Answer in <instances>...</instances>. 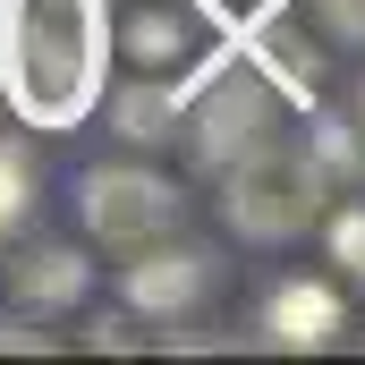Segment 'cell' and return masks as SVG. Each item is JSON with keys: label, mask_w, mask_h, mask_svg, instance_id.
Returning a JSON list of instances; mask_svg holds the SVG:
<instances>
[{"label": "cell", "mask_w": 365, "mask_h": 365, "mask_svg": "<svg viewBox=\"0 0 365 365\" xmlns=\"http://www.w3.org/2000/svg\"><path fill=\"white\" fill-rule=\"evenodd\" d=\"M314 204H323V170L297 162V153L255 145V153L230 162V195H221V212H230L238 238H297V230L314 221Z\"/></svg>", "instance_id": "cell-2"}, {"label": "cell", "mask_w": 365, "mask_h": 365, "mask_svg": "<svg viewBox=\"0 0 365 365\" xmlns=\"http://www.w3.org/2000/svg\"><path fill=\"white\" fill-rule=\"evenodd\" d=\"M264 128H272V93L255 86V77H230V86L204 93V110H195V153L221 170V162L255 153V145H264Z\"/></svg>", "instance_id": "cell-4"}, {"label": "cell", "mask_w": 365, "mask_h": 365, "mask_svg": "<svg viewBox=\"0 0 365 365\" xmlns=\"http://www.w3.org/2000/svg\"><path fill=\"white\" fill-rule=\"evenodd\" d=\"M26 212V145H0V230Z\"/></svg>", "instance_id": "cell-11"}, {"label": "cell", "mask_w": 365, "mask_h": 365, "mask_svg": "<svg viewBox=\"0 0 365 365\" xmlns=\"http://www.w3.org/2000/svg\"><path fill=\"white\" fill-rule=\"evenodd\" d=\"M357 119H365V93H357Z\"/></svg>", "instance_id": "cell-14"}, {"label": "cell", "mask_w": 365, "mask_h": 365, "mask_svg": "<svg viewBox=\"0 0 365 365\" xmlns=\"http://www.w3.org/2000/svg\"><path fill=\"white\" fill-rule=\"evenodd\" d=\"M162 119H170V93H153V86H136V93H119V136H162Z\"/></svg>", "instance_id": "cell-9"}, {"label": "cell", "mask_w": 365, "mask_h": 365, "mask_svg": "<svg viewBox=\"0 0 365 365\" xmlns=\"http://www.w3.org/2000/svg\"><path fill=\"white\" fill-rule=\"evenodd\" d=\"M128 297H136L145 314H179V306H195V297H204V255L170 247V255L128 264Z\"/></svg>", "instance_id": "cell-6"}, {"label": "cell", "mask_w": 365, "mask_h": 365, "mask_svg": "<svg viewBox=\"0 0 365 365\" xmlns=\"http://www.w3.org/2000/svg\"><path fill=\"white\" fill-rule=\"evenodd\" d=\"M264 331H272V349H323L340 331V297L323 280H289V289H272V306H264Z\"/></svg>", "instance_id": "cell-5"}, {"label": "cell", "mask_w": 365, "mask_h": 365, "mask_svg": "<svg viewBox=\"0 0 365 365\" xmlns=\"http://www.w3.org/2000/svg\"><path fill=\"white\" fill-rule=\"evenodd\" d=\"M110 77V0H0V93L26 128H77Z\"/></svg>", "instance_id": "cell-1"}, {"label": "cell", "mask_w": 365, "mask_h": 365, "mask_svg": "<svg viewBox=\"0 0 365 365\" xmlns=\"http://www.w3.org/2000/svg\"><path fill=\"white\" fill-rule=\"evenodd\" d=\"M331 255H340V272H349V280H365V204L331 221Z\"/></svg>", "instance_id": "cell-10"}, {"label": "cell", "mask_w": 365, "mask_h": 365, "mask_svg": "<svg viewBox=\"0 0 365 365\" xmlns=\"http://www.w3.org/2000/svg\"><path fill=\"white\" fill-rule=\"evenodd\" d=\"M128 51H136V60H179V51H187V26L162 17V9H145V17L128 26Z\"/></svg>", "instance_id": "cell-8"}, {"label": "cell", "mask_w": 365, "mask_h": 365, "mask_svg": "<svg viewBox=\"0 0 365 365\" xmlns=\"http://www.w3.org/2000/svg\"><path fill=\"white\" fill-rule=\"evenodd\" d=\"M9 289H17L26 314H51V306H77V297H86V264H77L68 247H43V255H26V264L9 272Z\"/></svg>", "instance_id": "cell-7"}, {"label": "cell", "mask_w": 365, "mask_h": 365, "mask_svg": "<svg viewBox=\"0 0 365 365\" xmlns=\"http://www.w3.org/2000/svg\"><path fill=\"white\" fill-rule=\"evenodd\" d=\"M323 17H331V34L365 43V0H323Z\"/></svg>", "instance_id": "cell-12"}, {"label": "cell", "mask_w": 365, "mask_h": 365, "mask_svg": "<svg viewBox=\"0 0 365 365\" xmlns=\"http://www.w3.org/2000/svg\"><path fill=\"white\" fill-rule=\"evenodd\" d=\"M77 212H86L93 238H110V247H145L153 230H170L179 195L153 179V170H86V187H77Z\"/></svg>", "instance_id": "cell-3"}, {"label": "cell", "mask_w": 365, "mask_h": 365, "mask_svg": "<svg viewBox=\"0 0 365 365\" xmlns=\"http://www.w3.org/2000/svg\"><path fill=\"white\" fill-rule=\"evenodd\" d=\"M9 349H34V357H43V349H51V340H43V331H34V323H0V357H9Z\"/></svg>", "instance_id": "cell-13"}]
</instances>
